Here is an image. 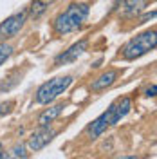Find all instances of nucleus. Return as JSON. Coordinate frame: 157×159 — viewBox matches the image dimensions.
Segmentation results:
<instances>
[{
    "instance_id": "nucleus-1",
    "label": "nucleus",
    "mask_w": 157,
    "mask_h": 159,
    "mask_svg": "<svg viewBox=\"0 0 157 159\" xmlns=\"http://www.w3.org/2000/svg\"><path fill=\"white\" fill-rule=\"evenodd\" d=\"M130 109H132V99L128 98V96H123V98L116 99L103 114H99L98 118L88 125V129H87L88 138L98 139L103 132H107V129L118 125L119 121L130 112Z\"/></svg>"
},
{
    "instance_id": "nucleus-2",
    "label": "nucleus",
    "mask_w": 157,
    "mask_h": 159,
    "mask_svg": "<svg viewBox=\"0 0 157 159\" xmlns=\"http://www.w3.org/2000/svg\"><path fill=\"white\" fill-rule=\"evenodd\" d=\"M88 16L87 4H70L65 11H61L54 20V31L58 34H69L78 31Z\"/></svg>"
},
{
    "instance_id": "nucleus-3",
    "label": "nucleus",
    "mask_w": 157,
    "mask_h": 159,
    "mask_svg": "<svg viewBox=\"0 0 157 159\" xmlns=\"http://www.w3.org/2000/svg\"><path fill=\"white\" fill-rule=\"evenodd\" d=\"M157 45V34L155 31H145V33H141L137 34L136 38L128 40L127 43L121 47V58L123 60H136V58H141V56H145L146 52L150 51H154Z\"/></svg>"
},
{
    "instance_id": "nucleus-4",
    "label": "nucleus",
    "mask_w": 157,
    "mask_h": 159,
    "mask_svg": "<svg viewBox=\"0 0 157 159\" xmlns=\"http://www.w3.org/2000/svg\"><path fill=\"white\" fill-rule=\"evenodd\" d=\"M72 76H58V78H52L49 81H45L43 85H40L36 90V103L40 105H47L51 101L58 98L60 94H63L65 90L72 85Z\"/></svg>"
},
{
    "instance_id": "nucleus-5",
    "label": "nucleus",
    "mask_w": 157,
    "mask_h": 159,
    "mask_svg": "<svg viewBox=\"0 0 157 159\" xmlns=\"http://www.w3.org/2000/svg\"><path fill=\"white\" fill-rule=\"evenodd\" d=\"M25 22H27V9H22L15 15H11L9 18H6L0 24V40L6 42L9 38H15L22 31V27L25 25Z\"/></svg>"
},
{
    "instance_id": "nucleus-6",
    "label": "nucleus",
    "mask_w": 157,
    "mask_h": 159,
    "mask_svg": "<svg viewBox=\"0 0 157 159\" xmlns=\"http://www.w3.org/2000/svg\"><path fill=\"white\" fill-rule=\"evenodd\" d=\"M87 49H88V40L87 38L78 40V42L72 43L67 51H63L61 54H58V56L54 58V65L60 67V65H65V63H72V61H76Z\"/></svg>"
},
{
    "instance_id": "nucleus-7",
    "label": "nucleus",
    "mask_w": 157,
    "mask_h": 159,
    "mask_svg": "<svg viewBox=\"0 0 157 159\" xmlns=\"http://www.w3.org/2000/svg\"><path fill=\"white\" fill-rule=\"evenodd\" d=\"M54 136H56V130L54 129H51L49 125H43V127L40 125V129L29 138V148L33 152H38V150L45 148L54 139Z\"/></svg>"
},
{
    "instance_id": "nucleus-8",
    "label": "nucleus",
    "mask_w": 157,
    "mask_h": 159,
    "mask_svg": "<svg viewBox=\"0 0 157 159\" xmlns=\"http://www.w3.org/2000/svg\"><path fill=\"white\" fill-rule=\"evenodd\" d=\"M119 72L116 69H108L105 70L103 74H99L98 78L94 80L92 83H90V90H94V92H99V90H105L108 89L110 85H114L116 83V80H118Z\"/></svg>"
},
{
    "instance_id": "nucleus-9",
    "label": "nucleus",
    "mask_w": 157,
    "mask_h": 159,
    "mask_svg": "<svg viewBox=\"0 0 157 159\" xmlns=\"http://www.w3.org/2000/svg\"><path fill=\"white\" fill-rule=\"evenodd\" d=\"M145 6H146V0H121L119 13L125 18H132V16H137L145 9Z\"/></svg>"
},
{
    "instance_id": "nucleus-10",
    "label": "nucleus",
    "mask_w": 157,
    "mask_h": 159,
    "mask_svg": "<svg viewBox=\"0 0 157 159\" xmlns=\"http://www.w3.org/2000/svg\"><path fill=\"white\" fill-rule=\"evenodd\" d=\"M56 2L58 0H33L29 9H27V16H31V18H40L45 11L49 9V6L56 4Z\"/></svg>"
},
{
    "instance_id": "nucleus-11",
    "label": "nucleus",
    "mask_w": 157,
    "mask_h": 159,
    "mask_svg": "<svg viewBox=\"0 0 157 159\" xmlns=\"http://www.w3.org/2000/svg\"><path fill=\"white\" fill-rule=\"evenodd\" d=\"M63 109H65V105H63V103H58V105H54V107H51V109L43 110L38 118V125H42V127H43V125H51V123L63 112Z\"/></svg>"
},
{
    "instance_id": "nucleus-12",
    "label": "nucleus",
    "mask_w": 157,
    "mask_h": 159,
    "mask_svg": "<svg viewBox=\"0 0 157 159\" xmlns=\"http://www.w3.org/2000/svg\"><path fill=\"white\" fill-rule=\"evenodd\" d=\"M22 74H24V72H20V70H15V72H11L9 76H7V78H6L4 81H2V83H0V92H4V90L7 92V90H11V89H13V87H15V85H16V83L20 81Z\"/></svg>"
},
{
    "instance_id": "nucleus-13",
    "label": "nucleus",
    "mask_w": 157,
    "mask_h": 159,
    "mask_svg": "<svg viewBox=\"0 0 157 159\" xmlns=\"http://www.w3.org/2000/svg\"><path fill=\"white\" fill-rule=\"evenodd\" d=\"M13 54V47L9 43H0V65Z\"/></svg>"
},
{
    "instance_id": "nucleus-14",
    "label": "nucleus",
    "mask_w": 157,
    "mask_h": 159,
    "mask_svg": "<svg viewBox=\"0 0 157 159\" xmlns=\"http://www.w3.org/2000/svg\"><path fill=\"white\" fill-rule=\"evenodd\" d=\"M15 107V101L9 99V101H0V118H4V116H7L11 110Z\"/></svg>"
},
{
    "instance_id": "nucleus-15",
    "label": "nucleus",
    "mask_w": 157,
    "mask_h": 159,
    "mask_svg": "<svg viewBox=\"0 0 157 159\" xmlns=\"http://www.w3.org/2000/svg\"><path fill=\"white\" fill-rule=\"evenodd\" d=\"M7 157H27L25 147H24V145H16L15 148L11 150V154H7Z\"/></svg>"
},
{
    "instance_id": "nucleus-16",
    "label": "nucleus",
    "mask_w": 157,
    "mask_h": 159,
    "mask_svg": "<svg viewBox=\"0 0 157 159\" xmlns=\"http://www.w3.org/2000/svg\"><path fill=\"white\" fill-rule=\"evenodd\" d=\"M155 90H157V87H155V85H152V87L146 90V94H145V96H146V98H154V96H155Z\"/></svg>"
},
{
    "instance_id": "nucleus-17",
    "label": "nucleus",
    "mask_w": 157,
    "mask_h": 159,
    "mask_svg": "<svg viewBox=\"0 0 157 159\" xmlns=\"http://www.w3.org/2000/svg\"><path fill=\"white\" fill-rule=\"evenodd\" d=\"M2 157H7V154H6V150L2 148V145H0V159Z\"/></svg>"
}]
</instances>
